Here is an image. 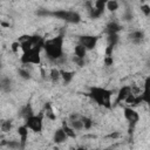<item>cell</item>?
I'll return each instance as SVG.
<instances>
[{
    "label": "cell",
    "mask_w": 150,
    "mask_h": 150,
    "mask_svg": "<svg viewBox=\"0 0 150 150\" xmlns=\"http://www.w3.org/2000/svg\"><path fill=\"white\" fill-rule=\"evenodd\" d=\"M18 134L20 136V144H21V150L26 146L27 139H28V129L25 125H21L18 128Z\"/></svg>",
    "instance_id": "12"
},
{
    "label": "cell",
    "mask_w": 150,
    "mask_h": 150,
    "mask_svg": "<svg viewBox=\"0 0 150 150\" xmlns=\"http://www.w3.org/2000/svg\"><path fill=\"white\" fill-rule=\"evenodd\" d=\"M130 94H131V86H123V87L118 90V93H117L116 103H120V102L124 101Z\"/></svg>",
    "instance_id": "11"
},
{
    "label": "cell",
    "mask_w": 150,
    "mask_h": 150,
    "mask_svg": "<svg viewBox=\"0 0 150 150\" xmlns=\"http://www.w3.org/2000/svg\"><path fill=\"white\" fill-rule=\"evenodd\" d=\"M105 2L107 1H104V0H96V1H94L93 2V6L96 8V9H100V11H105Z\"/></svg>",
    "instance_id": "26"
},
{
    "label": "cell",
    "mask_w": 150,
    "mask_h": 150,
    "mask_svg": "<svg viewBox=\"0 0 150 150\" xmlns=\"http://www.w3.org/2000/svg\"><path fill=\"white\" fill-rule=\"evenodd\" d=\"M120 41V35L118 34H112V35H108L107 38V42H108V46L109 47H115Z\"/></svg>",
    "instance_id": "23"
},
{
    "label": "cell",
    "mask_w": 150,
    "mask_h": 150,
    "mask_svg": "<svg viewBox=\"0 0 150 150\" xmlns=\"http://www.w3.org/2000/svg\"><path fill=\"white\" fill-rule=\"evenodd\" d=\"M141 11L144 13L145 16H149V15H150V6H149L148 4L142 5V6H141Z\"/></svg>",
    "instance_id": "28"
},
{
    "label": "cell",
    "mask_w": 150,
    "mask_h": 150,
    "mask_svg": "<svg viewBox=\"0 0 150 150\" xmlns=\"http://www.w3.org/2000/svg\"><path fill=\"white\" fill-rule=\"evenodd\" d=\"M12 80L8 76L0 75V90L4 93H9L12 90Z\"/></svg>",
    "instance_id": "10"
},
{
    "label": "cell",
    "mask_w": 150,
    "mask_h": 150,
    "mask_svg": "<svg viewBox=\"0 0 150 150\" xmlns=\"http://www.w3.org/2000/svg\"><path fill=\"white\" fill-rule=\"evenodd\" d=\"M43 115H45L48 120H50V121H55V120H56V114L54 112V110H53L50 103H46V104H45Z\"/></svg>",
    "instance_id": "15"
},
{
    "label": "cell",
    "mask_w": 150,
    "mask_h": 150,
    "mask_svg": "<svg viewBox=\"0 0 150 150\" xmlns=\"http://www.w3.org/2000/svg\"><path fill=\"white\" fill-rule=\"evenodd\" d=\"M60 75H61V79L63 80V82L66 84L70 83L71 80L74 79L75 76V73L74 71H69V70H60Z\"/></svg>",
    "instance_id": "16"
},
{
    "label": "cell",
    "mask_w": 150,
    "mask_h": 150,
    "mask_svg": "<svg viewBox=\"0 0 150 150\" xmlns=\"http://www.w3.org/2000/svg\"><path fill=\"white\" fill-rule=\"evenodd\" d=\"M41 52L42 48L34 47L22 53L20 61L23 64H40L41 63Z\"/></svg>",
    "instance_id": "4"
},
{
    "label": "cell",
    "mask_w": 150,
    "mask_h": 150,
    "mask_svg": "<svg viewBox=\"0 0 150 150\" xmlns=\"http://www.w3.org/2000/svg\"><path fill=\"white\" fill-rule=\"evenodd\" d=\"M74 150H86V149H83V148H77V149H74Z\"/></svg>",
    "instance_id": "34"
},
{
    "label": "cell",
    "mask_w": 150,
    "mask_h": 150,
    "mask_svg": "<svg viewBox=\"0 0 150 150\" xmlns=\"http://www.w3.org/2000/svg\"><path fill=\"white\" fill-rule=\"evenodd\" d=\"M88 96L98 105L104 107L107 109L111 108V96H112V91L103 88V87H91L89 89Z\"/></svg>",
    "instance_id": "2"
},
{
    "label": "cell",
    "mask_w": 150,
    "mask_h": 150,
    "mask_svg": "<svg viewBox=\"0 0 150 150\" xmlns=\"http://www.w3.org/2000/svg\"><path fill=\"white\" fill-rule=\"evenodd\" d=\"M39 15H50L59 20H63L68 23H79L81 21V15L75 11H66V9H57V11H40L38 12Z\"/></svg>",
    "instance_id": "3"
},
{
    "label": "cell",
    "mask_w": 150,
    "mask_h": 150,
    "mask_svg": "<svg viewBox=\"0 0 150 150\" xmlns=\"http://www.w3.org/2000/svg\"><path fill=\"white\" fill-rule=\"evenodd\" d=\"M68 124L73 128V130L76 132V131H81L83 130V124H82V121H81V117L79 120H73V121H68Z\"/></svg>",
    "instance_id": "19"
},
{
    "label": "cell",
    "mask_w": 150,
    "mask_h": 150,
    "mask_svg": "<svg viewBox=\"0 0 150 150\" xmlns=\"http://www.w3.org/2000/svg\"><path fill=\"white\" fill-rule=\"evenodd\" d=\"M122 29V26L116 22V21H110L107 26H105V29L104 32L108 34V35H112V34H118Z\"/></svg>",
    "instance_id": "9"
},
{
    "label": "cell",
    "mask_w": 150,
    "mask_h": 150,
    "mask_svg": "<svg viewBox=\"0 0 150 150\" xmlns=\"http://www.w3.org/2000/svg\"><path fill=\"white\" fill-rule=\"evenodd\" d=\"M1 67H2V63H1V59H0V70H1Z\"/></svg>",
    "instance_id": "35"
},
{
    "label": "cell",
    "mask_w": 150,
    "mask_h": 150,
    "mask_svg": "<svg viewBox=\"0 0 150 150\" xmlns=\"http://www.w3.org/2000/svg\"><path fill=\"white\" fill-rule=\"evenodd\" d=\"M68 136L66 135V132L62 130V128H59L54 131V136H53V141L55 144H62L64 142H67Z\"/></svg>",
    "instance_id": "8"
},
{
    "label": "cell",
    "mask_w": 150,
    "mask_h": 150,
    "mask_svg": "<svg viewBox=\"0 0 150 150\" xmlns=\"http://www.w3.org/2000/svg\"><path fill=\"white\" fill-rule=\"evenodd\" d=\"M34 115V110H33V107L30 103H27L26 105H23L21 109H20V116L23 117L25 120L28 118L29 116Z\"/></svg>",
    "instance_id": "14"
},
{
    "label": "cell",
    "mask_w": 150,
    "mask_h": 150,
    "mask_svg": "<svg viewBox=\"0 0 150 150\" xmlns=\"http://www.w3.org/2000/svg\"><path fill=\"white\" fill-rule=\"evenodd\" d=\"M123 20H125V21L132 20V13H131L130 11H127V12L124 13V15H123Z\"/></svg>",
    "instance_id": "32"
},
{
    "label": "cell",
    "mask_w": 150,
    "mask_h": 150,
    "mask_svg": "<svg viewBox=\"0 0 150 150\" xmlns=\"http://www.w3.org/2000/svg\"><path fill=\"white\" fill-rule=\"evenodd\" d=\"M120 8V4L116 0H110L105 2V9L110 11V12H116Z\"/></svg>",
    "instance_id": "22"
},
{
    "label": "cell",
    "mask_w": 150,
    "mask_h": 150,
    "mask_svg": "<svg viewBox=\"0 0 150 150\" xmlns=\"http://www.w3.org/2000/svg\"><path fill=\"white\" fill-rule=\"evenodd\" d=\"M98 41V36L96 35H80L79 36V45L84 47L88 50H93Z\"/></svg>",
    "instance_id": "6"
},
{
    "label": "cell",
    "mask_w": 150,
    "mask_h": 150,
    "mask_svg": "<svg viewBox=\"0 0 150 150\" xmlns=\"http://www.w3.org/2000/svg\"><path fill=\"white\" fill-rule=\"evenodd\" d=\"M18 73H19V75H20V77L23 79V80H29V79L32 77L30 73H29L27 69H25V68H20V69L18 70Z\"/></svg>",
    "instance_id": "27"
},
{
    "label": "cell",
    "mask_w": 150,
    "mask_h": 150,
    "mask_svg": "<svg viewBox=\"0 0 150 150\" xmlns=\"http://www.w3.org/2000/svg\"><path fill=\"white\" fill-rule=\"evenodd\" d=\"M12 125H13L12 120H2V121H0V129H1L2 132H9L12 130Z\"/></svg>",
    "instance_id": "20"
},
{
    "label": "cell",
    "mask_w": 150,
    "mask_h": 150,
    "mask_svg": "<svg viewBox=\"0 0 150 150\" xmlns=\"http://www.w3.org/2000/svg\"><path fill=\"white\" fill-rule=\"evenodd\" d=\"M103 62H104V66H107V67H109V66H112V63H114V59H112V55H110V56H104V60H103Z\"/></svg>",
    "instance_id": "30"
},
{
    "label": "cell",
    "mask_w": 150,
    "mask_h": 150,
    "mask_svg": "<svg viewBox=\"0 0 150 150\" xmlns=\"http://www.w3.org/2000/svg\"><path fill=\"white\" fill-rule=\"evenodd\" d=\"M6 146H7V148H9L11 150H21L20 141H16V139L6 141Z\"/></svg>",
    "instance_id": "24"
},
{
    "label": "cell",
    "mask_w": 150,
    "mask_h": 150,
    "mask_svg": "<svg viewBox=\"0 0 150 150\" xmlns=\"http://www.w3.org/2000/svg\"><path fill=\"white\" fill-rule=\"evenodd\" d=\"M73 62L76 64V66H79V67H83L84 66V59H80V57H76V56H74L73 57Z\"/></svg>",
    "instance_id": "29"
},
{
    "label": "cell",
    "mask_w": 150,
    "mask_h": 150,
    "mask_svg": "<svg viewBox=\"0 0 150 150\" xmlns=\"http://www.w3.org/2000/svg\"><path fill=\"white\" fill-rule=\"evenodd\" d=\"M120 136H121V134H120V132H117V131H115V132H111V134L107 135V137H108V138H112V139H116V138H118Z\"/></svg>",
    "instance_id": "33"
},
{
    "label": "cell",
    "mask_w": 150,
    "mask_h": 150,
    "mask_svg": "<svg viewBox=\"0 0 150 150\" xmlns=\"http://www.w3.org/2000/svg\"><path fill=\"white\" fill-rule=\"evenodd\" d=\"M81 121H82V124H83V129L84 130L91 129L94 122H93V120L90 117H88V116H81Z\"/></svg>",
    "instance_id": "25"
},
{
    "label": "cell",
    "mask_w": 150,
    "mask_h": 150,
    "mask_svg": "<svg viewBox=\"0 0 150 150\" xmlns=\"http://www.w3.org/2000/svg\"><path fill=\"white\" fill-rule=\"evenodd\" d=\"M123 116H124V118L131 125H135L139 121V115H138V112L132 107H124V109H123Z\"/></svg>",
    "instance_id": "7"
},
{
    "label": "cell",
    "mask_w": 150,
    "mask_h": 150,
    "mask_svg": "<svg viewBox=\"0 0 150 150\" xmlns=\"http://www.w3.org/2000/svg\"><path fill=\"white\" fill-rule=\"evenodd\" d=\"M62 130L66 132V135L68 136V138H75L76 137V132L73 130V128L68 124V122L67 121H63L62 122Z\"/></svg>",
    "instance_id": "17"
},
{
    "label": "cell",
    "mask_w": 150,
    "mask_h": 150,
    "mask_svg": "<svg viewBox=\"0 0 150 150\" xmlns=\"http://www.w3.org/2000/svg\"><path fill=\"white\" fill-rule=\"evenodd\" d=\"M87 55V49L84 47H82L81 45H76L74 47V56L80 57V59H84Z\"/></svg>",
    "instance_id": "18"
},
{
    "label": "cell",
    "mask_w": 150,
    "mask_h": 150,
    "mask_svg": "<svg viewBox=\"0 0 150 150\" xmlns=\"http://www.w3.org/2000/svg\"><path fill=\"white\" fill-rule=\"evenodd\" d=\"M129 39H130V41L132 43L138 45L144 40V33L142 30H134V32H131L129 34Z\"/></svg>",
    "instance_id": "13"
},
{
    "label": "cell",
    "mask_w": 150,
    "mask_h": 150,
    "mask_svg": "<svg viewBox=\"0 0 150 150\" xmlns=\"http://www.w3.org/2000/svg\"><path fill=\"white\" fill-rule=\"evenodd\" d=\"M63 35H56L52 39H46L43 45V52L46 53V56L52 60L56 61L63 56Z\"/></svg>",
    "instance_id": "1"
},
{
    "label": "cell",
    "mask_w": 150,
    "mask_h": 150,
    "mask_svg": "<svg viewBox=\"0 0 150 150\" xmlns=\"http://www.w3.org/2000/svg\"><path fill=\"white\" fill-rule=\"evenodd\" d=\"M49 79L53 83H56L59 82V80L61 79V75H60V69L57 68H52L50 71H49Z\"/></svg>",
    "instance_id": "21"
},
{
    "label": "cell",
    "mask_w": 150,
    "mask_h": 150,
    "mask_svg": "<svg viewBox=\"0 0 150 150\" xmlns=\"http://www.w3.org/2000/svg\"><path fill=\"white\" fill-rule=\"evenodd\" d=\"M28 130H32L33 132H41L43 129V114L39 115H32L28 118L25 120L23 124Z\"/></svg>",
    "instance_id": "5"
},
{
    "label": "cell",
    "mask_w": 150,
    "mask_h": 150,
    "mask_svg": "<svg viewBox=\"0 0 150 150\" xmlns=\"http://www.w3.org/2000/svg\"><path fill=\"white\" fill-rule=\"evenodd\" d=\"M11 48H12V52L16 54V53L19 52V49H20V43H19L18 41H14V42L12 43V46H11Z\"/></svg>",
    "instance_id": "31"
}]
</instances>
